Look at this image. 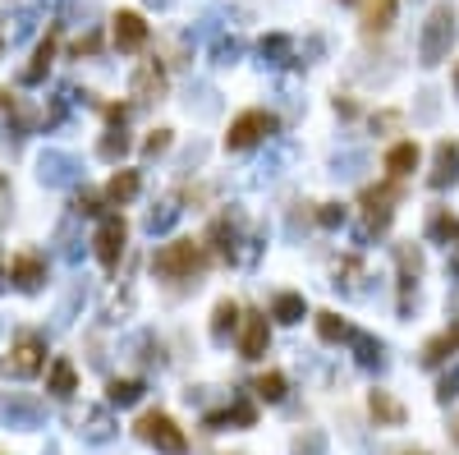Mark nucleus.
<instances>
[{"instance_id": "423d86ee", "label": "nucleus", "mask_w": 459, "mask_h": 455, "mask_svg": "<svg viewBox=\"0 0 459 455\" xmlns=\"http://www.w3.org/2000/svg\"><path fill=\"white\" fill-rule=\"evenodd\" d=\"M276 129H281V124H276V116H272V111H257V106H253V111H244V116H234V120H230L226 148H230V152H249V148H257L262 139H272Z\"/></svg>"}, {"instance_id": "ddd939ff", "label": "nucleus", "mask_w": 459, "mask_h": 455, "mask_svg": "<svg viewBox=\"0 0 459 455\" xmlns=\"http://www.w3.org/2000/svg\"><path fill=\"white\" fill-rule=\"evenodd\" d=\"M459 180V143H437V156H431V171H427V184L431 189H450Z\"/></svg>"}, {"instance_id": "5701e85b", "label": "nucleus", "mask_w": 459, "mask_h": 455, "mask_svg": "<svg viewBox=\"0 0 459 455\" xmlns=\"http://www.w3.org/2000/svg\"><path fill=\"white\" fill-rule=\"evenodd\" d=\"M418 162H423V152H418V143H414V139H404V143H395V148L386 152V171H391L395 180L414 175V171H418Z\"/></svg>"}, {"instance_id": "8fccbe9b", "label": "nucleus", "mask_w": 459, "mask_h": 455, "mask_svg": "<svg viewBox=\"0 0 459 455\" xmlns=\"http://www.w3.org/2000/svg\"><path fill=\"white\" fill-rule=\"evenodd\" d=\"M5 276H10V267H5V262H0V285H5Z\"/></svg>"}, {"instance_id": "a211bd4d", "label": "nucleus", "mask_w": 459, "mask_h": 455, "mask_svg": "<svg viewBox=\"0 0 459 455\" xmlns=\"http://www.w3.org/2000/svg\"><path fill=\"white\" fill-rule=\"evenodd\" d=\"M450 355H459V323H450L446 331H437V336H431L427 345H423V368H441Z\"/></svg>"}, {"instance_id": "9b49d317", "label": "nucleus", "mask_w": 459, "mask_h": 455, "mask_svg": "<svg viewBox=\"0 0 459 455\" xmlns=\"http://www.w3.org/2000/svg\"><path fill=\"white\" fill-rule=\"evenodd\" d=\"M239 323H244V331H239V355H244V359H262L266 345H272V327H266V313H244Z\"/></svg>"}, {"instance_id": "a878e982", "label": "nucleus", "mask_w": 459, "mask_h": 455, "mask_svg": "<svg viewBox=\"0 0 459 455\" xmlns=\"http://www.w3.org/2000/svg\"><path fill=\"white\" fill-rule=\"evenodd\" d=\"M272 317H276L281 327L304 323V317H308V299H304V294H294V290H285V294H276V299H272Z\"/></svg>"}, {"instance_id": "4be33fe9", "label": "nucleus", "mask_w": 459, "mask_h": 455, "mask_svg": "<svg viewBox=\"0 0 459 455\" xmlns=\"http://www.w3.org/2000/svg\"><path fill=\"white\" fill-rule=\"evenodd\" d=\"M427 239H431V244H446V249L459 239V217H455L450 207H431V217H427Z\"/></svg>"}, {"instance_id": "cd10ccee", "label": "nucleus", "mask_w": 459, "mask_h": 455, "mask_svg": "<svg viewBox=\"0 0 459 455\" xmlns=\"http://www.w3.org/2000/svg\"><path fill=\"white\" fill-rule=\"evenodd\" d=\"M143 382L138 378H111V387H106V405H120V410H129V405H138L143 400Z\"/></svg>"}, {"instance_id": "aec40b11", "label": "nucleus", "mask_w": 459, "mask_h": 455, "mask_svg": "<svg viewBox=\"0 0 459 455\" xmlns=\"http://www.w3.org/2000/svg\"><path fill=\"white\" fill-rule=\"evenodd\" d=\"M395 10H400V0H363V33L368 37L386 33L395 23Z\"/></svg>"}, {"instance_id": "f704fd0d", "label": "nucleus", "mask_w": 459, "mask_h": 455, "mask_svg": "<svg viewBox=\"0 0 459 455\" xmlns=\"http://www.w3.org/2000/svg\"><path fill=\"white\" fill-rule=\"evenodd\" d=\"M349 331H354V327H349L340 313H317V336L327 340V345H340V340H349Z\"/></svg>"}, {"instance_id": "37998d69", "label": "nucleus", "mask_w": 459, "mask_h": 455, "mask_svg": "<svg viewBox=\"0 0 459 455\" xmlns=\"http://www.w3.org/2000/svg\"><path fill=\"white\" fill-rule=\"evenodd\" d=\"M166 148H170V129H152V133H147V143H143V152H147V156H161Z\"/></svg>"}, {"instance_id": "7ed1b4c3", "label": "nucleus", "mask_w": 459, "mask_h": 455, "mask_svg": "<svg viewBox=\"0 0 459 455\" xmlns=\"http://www.w3.org/2000/svg\"><path fill=\"white\" fill-rule=\"evenodd\" d=\"M395 203H400V184L395 175L386 184H368V189L359 194V207H363V226H359V239H372V235H382L395 217Z\"/></svg>"}, {"instance_id": "4c0bfd02", "label": "nucleus", "mask_w": 459, "mask_h": 455, "mask_svg": "<svg viewBox=\"0 0 459 455\" xmlns=\"http://www.w3.org/2000/svg\"><path fill=\"white\" fill-rule=\"evenodd\" d=\"M101 203H106V194H78L74 198V217H106V212H101Z\"/></svg>"}, {"instance_id": "603ef678", "label": "nucleus", "mask_w": 459, "mask_h": 455, "mask_svg": "<svg viewBox=\"0 0 459 455\" xmlns=\"http://www.w3.org/2000/svg\"><path fill=\"white\" fill-rule=\"evenodd\" d=\"M455 88H459V69H455Z\"/></svg>"}, {"instance_id": "a19ab883", "label": "nucleus", "mask_w": 459, "mask_h": 455, "mask_svg": "<svg viewBox=\"0 0 459 455\" xmlns=\"http://www.w3.org/2000/svg\"><path fill=\"white\" fill-rule=\"evenodd\" d=\"M294 455H327V437H321V433H304L299 442H294Z\"/></svg>"}, {"instance_id": "c03bdc74", "label": "nucleus", "mask_w": 459, "mask_h": 455, "mask_svg": "<svg viewBox=\"0 0 459 455\" xmlns=\"http://www.w3.org/2000/svg\"><path fill=\"white\" fill-rule=\"evenodd\" d=\"M97 46H101V42H97V33H88V37H78V42H74V56L83 60V56H92Z\"/></svg>"}, {"instance_id": "de8ad7c7", "label": "nucleus", "mask_w": 459, "mask_h": 455, "mask_svg": "<svg viewBox=\"0 0 459 455\" xmlns=\"http://www.w3.org/2000/svg\"><path fill=\"white\" fill-rule=\"evenodd\" d=\"M0 111H14V97H10L5 88H0Z\"/></svg>"}, {"instance_id": "a18cd8bd", "label": "nucleus", "mask_w": 459, "mask_h": 455, "mask_svg": "<svg viewBox=\"0 0 459 455\" xmlns=\"http://www.w3.org/2000/svg\"><path fill=\"white\" fill-rule=\"evenodd\" d=\"M5 207H10V184H5V175H0V221H5Z\"/></svg>"}, {"instance_id": "6e6d98bb", "label": "nucleus", "mask_w": 459, "mask_h": 455, "mask_svg": "<svg viewBox=\"0 0 459 455\" xmlns=\"http://www.w3.org/2000/svg\"><path fill=\"white\" fill-rule=\"evenodd\" d=\"M234 455H244V451H234Z\"/></svg>"}, {"instance_id": "9d476101", "label": "nucleus", "mask_w": 459, "mask_h": 455, "mask_svg": "<svg viewBox=\"0 0 459 455\" xmlns=\"http://www.w3.org/2000/svg\"><path fill=\"white\" fill-rule=\"evenodd\" d=\"M395 262H400V313H409L414 304V285L423 276V253L414 244H395Z\"/></svg>"}, {"instance_id": "79ce46f5", "label": "nucleus", "mask_w": 459, "mask_h": 455, "mask_svg": "<svg viewBox=\"0 0 459 455\" xmlns=\"http://www.w3.org/2000/svg\"><path fill=\"white\" fill-rule=\"evenodd\" d=\"M400 124H404L400 111H376V116H372V133H395Z\"/></svg>"}, {"instance_id": "58836bf2", "label": "nucleus", "mask_w": 459, "mask_h": 455, "mask_svg": "<svg viewBox=\"0 0 459 455\" xmlns=\"http://www.w3.org/2000/svg\"><path fill=\"white\" fill-rule=\"evenodd\" d=\"M450 400H459V363L437 382V405H450Z\"/></svg>"}, {"instance_id": "b1692460", "label": "nucleus", "mask_w": 459, "mask_h": 455, "mask_svg": "<svg viewBox=\"0 0 459 455\" xmlns=\"http://www.w3.org/2000/svg\"><path fill=\"white\" fill-rule=\"evenodd\" d=\"M46 391L56 395V400H69V395L78 391V372H74L69 359H56V363L46 368Z\"/></svg>"}, {"instance_id": "f257e3e1", "label": "nucleus", "mask_w": 459, "mask_h": 455, "mask_svg": "<svg viewBox=\"0 0 459 455\" xmlns=\"http://www.w3.org/2000/svg\"><path fill=\"white\" fill-rule=\"evenodd\" d=\"M202 267H207V249L198 239H170V244H161L152 253V272L166 281H194Z\"/></svg>"}, {"instance_id": "4468645a", "label": "nucleus", "mask_w": 459, "mask_h": 455, "mask_svg": "<svg viewBox=\"0 0 459 455\" xmlns=\"http://www.w3.org/2000/svg\"><path fill=\"white\" fill-rule=\"evenodd\" d=\"M129 92H133V101H156L161 92H166V69H161L156 60H143L129 78Z\"/></svg>"}, {"instance_id": "393cba45", "label": "nucleus", "mask_w": 459, "mask_h": 455, "mask_svg": "<svg viewBox=\"0 0 459 455\" xmlns=\"http://www.w3.org/2000/svg\"><path fill=\"white\" fill-rule=\"evenodd\" d=\"M138 189H143L138 171H115V175H111V184H106V203H111V207H124V203L138 198Z\"/></svg>"}, {"instance_id": "09e8293b", "label": "nucleus", "mask_w": 459, "mask_h": 455, "mask_svg": "<svg viewBox=\"0 0 459 455\" xmlns=\"http://www.w3.org/2000/svg\"><path fill=\"white\" fill-rule=\"evenodd\" d=\"M391 455H427L423 446H404V451H391Z\"/></svg>"}, {"instance_id": "bb28decb", "label": "nucleus", "mask_w": 459, "mask_h": 455, "mask_svg": "<svg viewBox=\"0 0 459 455\" xmlns=\"http://www.w3.org/2000/svg\"><path fill=\"white\" fill-rule=\"evenodd\" d=\"M349 345H354V359H359V368H382L386 363V345L376 340V336H368V331H349Z\"/></svg>"}, {"instance_id": "1a4fd4ad", "label": "nucleus", "mask_w": 459, "mask_h": 455, "mask_svg": "<svg viewBox=\"0 0 459 455\" xmlns=\"http://www.w3.org/2000/svg\"><path fill=\"white\" fill-rule=\"evenodd\" d=\"M74 433L83 437V442H111L115 437V419H111V410H101V405H83V410H74Z\"/></svg>"}, {"instance_id": "72a5a7b5", "label": "nucleus", "mask_w": 459, "mask_h": 455, "mask_svg": "<svg viewBox=\"0 0 459 455\" xmlns=\"http://www.w3.org/2000/svg\"><path fill=\"white\" fill-rule=\"evenodd\" d=\"M175 221H179V203H175V198H161V203L147 212V230H152V235H166Z\"/></svg>"}, {"instance_id": "412c9836", "label": "nucleus", "mask_w": 459, "mask_h": 455, "mask_svg": "<svg viewBox=\"0 0 459 455\" xmlns=\"http://www.w3.org/2000/svg\"><path fill=\"white\" fill-rule=\"evenodd\" d=\"M368 410H372V419L382 423V427H400L404 419H409V410H404L391 391H372L368 395Z\"/></svg>"}, {"instance_id": "49530a36", "label": "nucleus", "mask_w": 459, "mask_h": 455, "mask_svg": "<svg viewBox=\"0 0 459 455\" xmlns=\"http://www.w3.org/2000/svg\"><path fill=\"white\" fill-rule=\"evenodd\" d=\"M450 276L459 281V239H455V244H450Z\"/></svg>"}, {"instance_id": "39448f33", "label": "nucleus", "mask_w": 459, "mask_h": 455, "mask_svg": "<svg viewBox=\"0 0 459 455\" xmlns=\"http://www.w3.org/2000/svg\"><path fill=\"white\" fill-rule=\"evenodd\" d=\"M46 368V340L37 336V331H23V336H14V345H10V355L0 359V372L5 378H37V372Z\"/></svg>"}, {"instance_id": "473e14b6", "label": "nucleus", "mask_w": 459, "mask_h": 455, "mask_svg": "<svg viewBox=\"0 0 459 455\" xmlns=\"http://www.w3.org/2000/svg\"><path fill=\"white\" fill-rule=\"evenodd\" d=\"M253 395L257 400H266V405H281V400H285V372H262V378L253 382Z\"/></svg>"}, {"instance_id": "2f4dec72", "label": "nucleus", "mask_w": 459, "mask_h": 455, "mask_svg": "<svg viewBox=\"0 0 459 455\" xmlns=\"http://www.w3.org/2000/svg\"><path fill=\"white\" fill-rule=\"evenodd\" d=\"M262 65H289L294 60V42L285 33H272V37H262Z\"/></svg>"}, {"instance_id": "2eb2a0df", "label": "nucleus", "mask_w": 459, "mask_h": 455, "mask_svg": "<svg viewBox=\"0 0 459 455\" xmlns=\"http://www.w3.org/2000/svg\"><path fill=\"white\" fill-rule=\"evenodd\" d=\"M37 180L42 184H51V189H56V184H74L78 180V162L69 152H42V162H37Z\"/></svg>"}, {"instance_id": "864d4df0", "label": "nucleus", "mask_w": 459, "mask_h": 455, "mask_svg": "<svg viewBox=\"0 0 459 455\" xmlns=\"http://www.w3.org/2000/svg\"><path fill=\"white\" fill-rule=\"evenodd\" d=\"M455 442H459V423H455Z\"/></svg>"}, {"instance_id": "0eeeda50", "label": "nucleus", "mask_w": 459, "mask_h": 455, "mask_svg": "<svg viewBox=\"0 0 459 455\" xmlns=\"http://www.w3.org/2000/svg\"><path fill=\"white\" fill-rule=\"evenodd\" d=\"M124 239H129V226L120 212H106V217L97 221V235H92V253L97 262L106 267V272H115L120 258H124Z\"/></svg>"}, {"instance_id": "f03ea898", "label": "nucleus", "mask_w": 459, "mask_h": 455, "mask_svg": "<svg viewBox=\"0 0 459 455\" xmlns=\"http://www.w3.org/2000/svg\"><path fill=\"white\" fill-rule=\"evenodd\" d=\"M455 10L450 5H437L427 14V23H423V37H418V65H427V69H437L446 56H450V46H455Z\"/></svg>"}, {"instance_id": "c85d7f7f", "label": "nucleus", "mask_w": 459, "mask_h": 455, "mask_svg": "<svg viewBox=\"0 0 459 455\" xmlns=\"http://www.w3.org/2000/svg\"><path fill=\"white\" fill-rule=\"evenodd\" d=\"M207 244L221 253V258H230L234 262V244H239V230H234V221L230 217H216L211 221V230H207Z\"/></svg>"}, {"instance_id": "c9c22d12", "label": "nucleus", "mask_w": 459, "mask_h": 455, "mask_svg": "<svg viewBox=\"0 0 459 455\" xmlns=\"http://www.w3.org/2000/svg\"><path fill=\"white\" fill-rule=\"evenodd\" d=\"M124 152H129V139H124V124H111V129H106V139L97 143V156H101V162H120Z\"/></svg>"}, {"instance_id": "dca6fc26", "label": "nucleus", "mask_w": 459, "mask_h": 455, "mask_svg": "<svg viewBox=\"0 0 459 455\" xmlns=\"http://www.w3.org/2000/svg\"><path fill=\"white\" fill-rule=\"evenodd\" d=\"M115 46L120 51H143L147 46V19L138 10H120L115 14Z\"/></svg>"}, {"instance_id": "6ab92c4d", "label": "nucleus", "mask_w": 459, "mask_h": 455, "mask_svg": "<svg viewBox=\"0 0 459 455\" xmlns=\"http://www.w3.org/2000/svg\"><path fill=\"white\" fill-rule=\"evenodd\" d=\"M51 60H56V33H46V37L37 42V51H33V60L23 65V74H19V84H23V88H33V84H42V78H46V69H51Z\"/></svg>"}, {"instance_id": "6e6552de", "label": "nucleus", "mask_w": 459, "mask_h": 455, "mask_svg": "<svg viewBox=\"0 0 459 455\" xmlns=\"http://www.w3.org/2000/svg\"><path fill=\"white\" fill-rule=\"evenodd\" d=\"M10 281H14L23 294H37V290L46 285V258H42L37 249L14 253V258H10Z\"/></svg>"}, {"instance_id": "f3484780", "label": "nucleus", "mask_w": 459, "mask_h": 455, "mask_svg": "<svg viewBox=\"0 0 459 455\" xmlns=\"http://www.w3.org/2000/svg\"><path fill=\"white\" fill-rule=\"evenodd\" d=\"M42 400H28V395H10L0 400V419H10V427H37L42 423Z\"/></svg>"}, {"instance_id": "7c9ffc66", "label": "nucleus", "mask_w": 459, "mask_h": 455, "mask_svg": "<svg viewBox=\"0 0 459 455\" xmlns=\"http://www.w3.org/2000/svg\"><path fill=\"white\" fill-rule=\"evenodd\" d=\"M239 317H244V313H239L234 299H221V304H216V308H211V340H226V336L239 327Z\"/></svg>"}, {"instance_id": "5fc2aeb1", "label": "nucleus", "mask_w": 459, "mask_h": 455, "mask_svg": "<svg viewBox=\"0 0 459 455\" xmlns=\"http://www.w3.org/2000/svg\"><path fill=\"white\" fill-rule=\"evenodd\" d=\"M0 51H5V42H0Z\"/></svg>"}, {"instance_id": "3c124183", "label": "nucleus", "mask_w": 459, "mask_h": 455, "mask_svg": "<svg viewBox=\"0 0 459 455\" xmlns=\"http://www.w3.org/2000/svg\"><path fill=\"white\" fill-rule=\"evenodd\" d=\"M152 5H170V0H152Z\"/></svg>"}, {"instance_id": "e433bc0d", "label": "nucleus", "mask_w": 459, "mask_h": 455, "mask_svg": "<svg viewBox=\"0 0 459 455\" xmlns=\"http://www.w3.org/2000/svg\"><path fill=\"white\" fill-rule=\"evenodd\" d=\"M344 221H349V212H344L340 203H321V207H317V226H321V230H340Z\"/></svg>"}, {"instance_id": "f8f14e48", "label": "nucleus", "mask_w": 459, "mask_h": 455, "mask_svg": "<svg viewBox=\"0 0 459 455\" xmlns=\"http://www.w3.org/2000/svg\"><path fill=\"white\" fill-rule=\"evenodd\" d=\"M202 423H207V433H221V427H253L257 423V405L239 395V400H230L226 410H211Z\"/></svg>"}, {"instance_id": "ea45409f", "label": "nucleus", "mask_w": 459, "mask_h": 455, "mask_svg": "<svg viewBox=\"0 0 459 455\" xmlns=\"http://www.w3.org/2000/svg\"><path fill=\"white\" fill-rule=\"evenodd\" d=\"M239 51H244V42H239V37H221L211 56H216V65H234V60H239Z\"/></svg>"}, {"instance_id": "20e7f679", "label": "nucleus", "mask_w": 459, "mask_h": 455, "mask_svg": "<svg viewBox=\"0 0 459 455\" xmlns=\"http://www.w3.org/2000/svg\"><path fill=\"white\" fill-rule=\"evenodd\" d=\"M133 433H138L147 446H156L161 455H188V437H184V427H179L170 414H161V410H147L138 423H133Z\"/></svg>"}, {"instance_id": "c756f323", "label": "nucleus", "mask_w": 459, "mask_h": 455, "mask_svg": "<svg viewBox=\"0 0 459 455\" xmlns=\"http://www.w3.org/2000/svg\"><path fill=\"white\" fill-rule=\"evenodd\" d=\"M363 276H368V267L359 262V258H340L336 262V290H344V294H363Z\"/></svg>"}]
</instances>
